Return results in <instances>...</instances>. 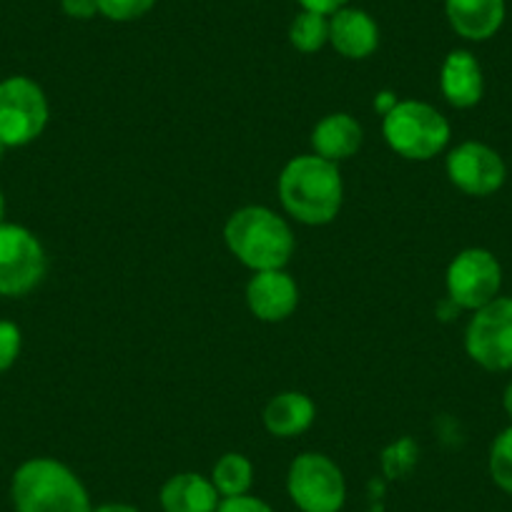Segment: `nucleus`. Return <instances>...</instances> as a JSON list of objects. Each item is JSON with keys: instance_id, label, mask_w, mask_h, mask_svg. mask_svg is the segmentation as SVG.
Segmentation results:
<instances>
[{"instance_id": "nucleus-1", "label": "nucleus", "mask_w": 512, "mask_h": 512, "mask_svg": "<svg viewBox=\"0 0 512 512\" xmlns=\"http://www.w3.org/2000/svg\"><path fill=\"white\" fill-rule=\"evenodd\" d=\"M277 191L284 211L304 226L332 224L344 204L339 164H332L317 154L289 159L279 174Z\"/></svg>"}, {"instance_id": "nucleus-2", "label": "nucleus", "mask_w": 512, "mask_h": 512, "mask_svg": "<svg viewBox=\"0 0 512 512\" xmlns=\"http://www.w3.org/2000/svg\"><path fill=\"white\" fill-rule=\"evenodd\" d=\"M224 241L236 262L251 272L287 269L297 239L284 216L269 206H241L226 219Z\"/></svg>"}, {"instance_id": "nucleus-3", "label": "nucleus", "mask_w": 512, "mask_h": 512, "mask_svg": "<svg viewBox=\"0 0 512 512\" xmlns=\"http://www.w3.org/2000/svg\"><path fill=\"white\" fill-rule=\"evenodd\" d=\"M11 500L16 512H93L81 477L56 457H31L18 465Z\"/></svg>"}, {"instance_id": "nucleus-4", "label": "nucleus", "mask_w": 512, "mask_h": 512, "mask_svg": "<svg viewBox=\"0 0 512 512\" xmlns=\"http://www.w3.org/2000/svg\"><path fill=\"white\" fill-rule=\"evenodd\" d=\"M382 136L387 146L402 159L432 161L447 149L452 128L435 106L405 98L382 116Z\"/></svg>"}, {"instance_id": "nucleus-5", "label": "nucleus", "mask_w": 512, "mask_h": 512, "mask_svg": "<svg viewBox=\"0 0 512 512\" xmlns=\"http://www.w3.org/2000/svg\"><path fill=\"white\" fill-rule=\"evenodd\" d=\"M287 492L302 512H342L347 502V480L332 457L302 452L287 470Z\"/></svg>"}, {"instance_id": "nucleus-6", "label": "nucleus", "mask_w": 512, "mask_h": 512, "mask_svg": "<svg viewBox=\"0 0 512 512\" xmlns=\"http://www.w3.org/2000/svg\"><path fill=\"white\" fill-rule=\"evenodd\" d=\"M51 106L46 91L28 76L0 81V141L8 149L33 144L46 131Z\"/></svg>"}, {"instance_id": "nucleus-7", "label": "nucleus", "mask_w": 512, "mask_h": 512, "mask_svg": "<svg viewBox=\"0 0 512 512\" xmlns=\"http://www.w3.org/2000/svg\"><path fill=\"white\" fill-rule=\"evenodd\" d=\"M46 249L31 229L0 224V297H23L46 277Z\"/></svg>"}, {"instance_id": "nucleus-8", "label": "nucleus", "mask_w": 512, "mask_h": 512, "mask_svg": "<svg viewBox=\"0 0 512 512\" xmlns=\"http://www.w3.org/2000/svg\"><path fill=\"white\" fill-rule=\"evenodd\" d=\"M445 287L450 302L467 312H477L495 302L502 289V267L497 256L480 246L462 249L447 267Z\"/></svg>"}, {"instance_id": "nucleus-9", "label": "nucleus", "mask_w": 512, "mask_h": 512, "mask_svg": "<svg viewBox=\"0 0 512 512\" xmlns=\"http://www.w3.org/2000/svg\"><path fill=\"white\" fill-rule=\"evenodd\" d=\"M465 349L487 372L512 369V297H497L472 312L465 329Z\"/></svg>"}, {"instance_id": "nucleus-10", "label": "nucleus", "mask_w": 512, "mask_h": 512, "mask_svg": "<svg viewBox=\"0 0 512 512\" xmlns=\"http://www.w3.org/2000/svg\"><path fill=\"white\" fill-rule=\"evenodd\" d=\"M447 179L467 196H492L505 186L507 166L492 146L465 141L447 154Z\"/></svg>"}, {"instance_id": "nucleus-11", "label": "nucleus", "mask_w": 512, "mask_h": 512, "mask_svg": "<svg viewBox=\"0 0 512 512\" xmlns=\"http://www.w3.org/2000/svg\"><path fill=\"white\" fill-rule=\"evenodd\" d=\"M246 307L259 322H287L299 307V287L287 269L254 272L246 284Z\"/></svg>"}, {"instance_id": "nucleus-12", "label": "nucleus", "mask_w": 512, "mask_h": 512, "mask_svg": "<svg viewBox=\"0 0 512 512\" xmlns=\"http://www.w3.org/2000/svg\"><path fill=\"white\" fill-rule=\"evenodd\" d=\"M329 43L342 58L364 61L377 51L379 28L369 13L344 6L329 16Z\"/></svg>"}, {"instance_id": "nucleus-13", "label": "nucleus", "mask_w": 512, "mask_h": 512, "mask_svg": "<svg viewBox=\"0 0 512 512\" xmlns=\"http://www.w3.org/2000/svg\"><path fill=\"white\" fill-rule=\"evenodd\" d=\"M440 91L452 108H472L482 101L485 93V76L482 66L470 51L447 53L440 68Z\"/></svg>"}, {"instance_id": "nucleus-14", "label": "nucleus", "mask_w": 512, "mask_h": 512, "mask_svg": "<svg viewBox=\"0 0 512 512\" xmlns=\"http://www.w3.org/2000/svg\"><path fill=\"white\" fill-rule=\"evenodd\" d=\"M364 144V128L349 113H329L314 126L312 131V154L339 164L359 154Z\"/></svg>"}, {"instance_id": "nucleus-15", "label": "nucleus", "mask_w": 512, "mask_h": 512, "mask_svg": "<svg viewBox=\"0 0 512 512\" xmlns=\"http://www.w3.org/2000/svg\"><path fill=\"white\" fill-rule=\"evenodd\" d=\"M452 31L465 41H487L505 23V0H445Z\"/></svg>"}, {"instance_id": "nucleus-16", "label": "nucleus", "mask_w": 512, "mask_h": 512, "mask_svg": "<svg viewBox=\"0 0 512 512\" xmlns=\"http://www.w3.org/2000/svg\"><path fill=\"white\" fill-rule=\"evenodd\" d=\"M264 427L272 437L279 440H292L304 435L317 420V405L309 395L297 390H287L274 395L264 407Z\"/></svg>"}, {"instance_id": "nucleus-17", "label": "nucleus", "mask_w": 512, "mask_h": 512, "mask_svg": "<svg viewBox=\"0 0 512 512\" xmlns=\"http://www.w3.org/2000/svg\"><path fill=\"white\" fill-rule=\"evenodd\" d=\"M159 502L164 512H216L221 495L211 477L201 472H179L164 482Z\"/></svg>"}, {"instance_id": "nucleus-18", "label": "nucleus", "mask_w": 512, "mask_h": 512, "mask_svg": "<svg viewBox=\"0 0 512 512\" xmlns=\"http://www.w3.org/2000/svg\"><path fill=\"white\" fill-rule=\"evenodd\" d=\"M211 482L221 497L249 495L254 485V465L241 452H226L211 467Z\"/></svg>"}, {"instance_id": "nucleus-19", "label": "nucleus", "mask_w": 512, "mask_h": 512, "mask_svg": "<svg viewBox=\"0 0 512 512\" xmlns=\"http://www.w3.org/2000/svg\"><path fill=\"white\" fill-rule=\"evenodd\" d=\"M289 43L299 53H319L329 43V18L322 13L302 11L289 26Z\"/></svg>"}, {"instance_id": "nucleus-20", "label": "nucleus", "mask_w": 512, "mask_h": 512, "mask_svg": "<svg viewBox=\"0 0 512 512\" xmlns=\"http://www.w3.org/2000/svg\"><path fill=\"white\" fill-rule=\"evenodd\" d=\"M490 477L502 492L512 495V427L502 430L490 447Z\"/></svg>"}, {"instance_id": "nucleus-21", "label": "nucleus", "mask_w": 512, "mask_h": 512, "mask_svg": "<svg viewBox=\"0 0 512 512\" xmlns=\"http://www.w3.org/2000/svg\"><path fill=\"white\" fill-rule=\"evenodd\" d=\"M154 6L156 0H98V11H101V16L116 23L139 21V18H144Z\"/></svg>"}, {"instance_id": "nucleus-22", "label": "nucleus", "mask_w": 512, "mask_h": 512, "mask_svg": "<svg viewBox=\"0 0 512 512\" xmlns=\"http://www.w3.org/2000/svg\"><path fill=\"white\" fill-rule=\"evenodd\" d=\"M23 349L21 327L13 322H0V372H8L18 362Z\"/></svg>"}, {"instance_id": "nucleus-23", "label": "nucleus", "mask_w": 512, "mask_h": 512, "mask_svg": "<svg viewBox=\"0 0 512 512\" xmlns=\"http://www.w3.org/2000/svg\"><path fill=\"white\" fill-rule=\"evenodd\" d=\"M216 512H274L269 502H264L262 497L239 495V497H221Z\"/></svg>"}, {"instance_id": "nucleus-24", "label": "nucleus", "mask_w": 512, "mask_h": 512, "mask_svg": "<svg viewBox=\"0 0 512 512\" xmlns=\"http://www.w3.org/2000/svg\"><path fill=\"white\" fill-rule=\"evenodd\" d=\"M61 8L73 21H91L98 16V0H61Z\"/></svg>"}, {"instance_id": "nucleus-25", "label": "nucleus", "mask_w": 512, "mask_h": 512, "mask_svg": "<svg viewBox=\"0 0 512 512\" xmlns=\"http://www.w3.org/2000/svg\"><path fill=\"white\" fill-rule=\"evenodd\" d=\"M302 11H312V13H322V16H334L339 8H344L349 0H297Z\"/></svg>"}, {"instance_id": "nucleus-26", "label": "nucleus", "mask_w": 512, "mask_h": 512, "mask_svg": "<svg viewBox=\"0 0 512 512\" xmlns=\"http://www.w3.org/2000/svg\"><path fill=\"white\" fill-rule=\"evenodd\" d=\"M397 101H400V98L392 91H379L377 96H374V108H377L379 116H384V113H390L392 108L397 106Z\"/></svg>"}, {"instance_id": "nucleus-27", "label": "nucleus", "mask_w": 512, "mask_h": 512, "mask_svg": "<svg viewBox=\"0 0 512 512\" xmlns=\"http://www.w3.org/2000/svg\"><path fill=\"white\" fill-rule=\"evenodd\" d=\"M93 512H141L136 505H128V502H103V505L93 507Z\"/></svg>"}, {"instance_id": "nucleus-28", "label": "nucleus", "mask_w": 512, "mask_h": 512, "mask_svg": "<svg viewBox=\"0 0 512 512\" xmlns=\"http://www.w3.org/2000/svg\"><path fill=\"white\" fill-rule=\"evenodd\" d=\"M502 407H505L507 417L512 420V382L505 387V395H502Z\"/></svg>"}, {"instance_id": "nucleus-29", "label": "nucleus", "mask_w": 512, "mask_h": 512, "mask_svg": "<svg viewBox=\"0 0 512 512\" xmlns=\"http://www.w3.org/2000/svg\"><path fill=\"white\" fill-rule=\"evenodd\" d=\"M3 216H6V196L0 191V224H3Z\"/></svg>"}, {"instance_id": "nucleus-30", "label": "nucleus", "mask_w": 512, "mask_h": 512, "mask_svg": "<svg viewBox=\"0 0 512 512\" xmlns=\"http://www.w3.org/2000/svg\"><path fill=\"white\" fill-rule=\"evenodd\" d=\"M6 151H8V146L3 144V141H0V161H3V156H6Z\"/></svg>"}]
</instances>
